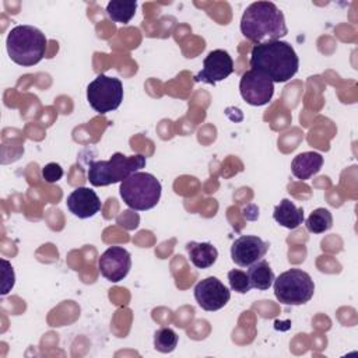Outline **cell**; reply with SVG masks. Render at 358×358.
<instances>
[{
  "label": "cell",
  "mask_w": 358,
  "mask_h": 358,
  "mask_svg": "<svg viewBox=\"0 0 358 358\" xmlns=\"http://www.w3.org/2000/svg\"><path fill=\"white\" fill-rule=\"evenodd\" d=\"M234 71V60L227 50H211L203 60V69L194 76V81L215 85Z\"/></svg>",
  "instance_id": "8fae6325"
},
{
  "label": "cell",
  "mask_w": 358,
  "mask_h": 358,
  "mask_svg": "<svg viewBox=\"0 0 358 358\" xmlns=\"http://www.w3.org/2000/svg\"><path fill=\"white\" fill-rule=\"evenodd\" d=\"M229 298L231 291L217 277H207L194 287V299L207 312L220 310L228 303Z\"/></svg>",
  "instance_id": "9c48e42d"
},
{
  "label": "cell",
  "mask_w": 358,
  "mask_h": 358,
  "mask_svg": "<svg viewBox=\"0 0 358 358\" xmlns=\"http://www.w3.org/2000/svg\"><path fill=\"white\" fill-rule=\"evenodd\" d=\"M66 204L69 211L81 220L94 217L101 210V200L98 194L92 189L84 186L74 189L67 196Z\"/></svg>",
  "instance_id": "4fadbf2b"
},
{
  "label": "cell",
  "mask_w": 358,
  "mask_h": 358,
  "mask_svg": "<svg viewBox=\"0 0 358 358\" xmlns=\"http://www.w3.org/2000/svg\"><path fill=\"white\" fill-rule=\"evenodd\" d=\"M306 229L313 234H323L333 227V217L327 208H316L313 210L305 221Z\"/></svg>",
  "instance_id": "d6986e66"
},
{
  "label": "cell",
  "mask_w": 358,
  "mask_h": 358,
  "mask_svg": "<svg viewBox=\"0 0 358 358\" xmlns=\"http://www.w3.org/2000/svg\"><path fill=\"white\" fill-rule=\"evenodd\" d=\"M323 165V157L315 151L301 152L294 157L291 162V172L295 178L301 180H308L316 175Z\"/></svg>",
  "instance_id": "5bb4252c"
},
{
  "label": "cell",
  "mask_w": 358,
  "mask_h": 358,
  "mask_svg": "<svg viewBox=\"0 0 358 358\" xmlns=\"http://www.w3.org/2000/svg\"><path fill=\"white\" fill-rule=\"evenodd\" d=\"M131 256L122 246L108 248L98 259V270L110 282L122 281L130 271Z\"/></svg>",
  "instance_id": "30bf717a"
},
{
  "label": "cell",
  "mask_w": 358,
  "mask_h": 358,
  "mask_svg": "<svg viewBox=\"0 0 358 358\" xmlns=\"http://www.w3.org/2000/svg\"><path fill=\"white\" fill-rule=\"evenodd\" d=\"M45 34L32 25H17L7 35L6 48L10 59L22 67L38 64L46 52Z\"/></svg>",
  "instance_id": "3957f363"
},
{
  "label": "cell",
  "mask_w": 358,
  "mask_h": 358,
  "mask_svg": "<svg viewBox=\"0 0 358 358\" xmlns=\"http://www.w3.org/2000/svg\"><path fill=\"white\" fill-rule=\"evenodd\" d=\"M137 3L134 0H112L106 6V14L113 22L127 24L136 14Z\"/></svg>",
  "instance_id": "ac0fdd59"
},
{
  "label": "cell",
  "mask_w": 358,
  "mask_h": 358,
  "mask_svg": "<svg viewBox=\"0 0 358 358\" xmlns=\"http://www.w3.org/2000/svg\"><path fill=\"white\" fill-rule=\"evenodd\" d=\"M1 275H3V281H1V291L0 294L1 295H7L11 288L14 287V282H15V275H14V270L11 267V264L6 260V259H1Z\"/></svg>",
  "instance_id": "7402d4cb"
},
{
  "label": "cell",
  "mask_w": 358,
  "mask_h": 358,
  "mask_svg": "<svg viewBox=\"0 0 358 358\" xmlns=\"http://www.w3.org/2000/svg\"><path fill=\"white\" fill-rule=\"evenodd\" d=\"M159 180L147 172H136L126 178L119 187L124 204L136 211L154 208L161 199Z\"/></svg>",
  "instance_id": "5b68a950"
},
{
  "label": "cell",
  "mask_w": 358,
  "mask_h": 358,
  "mask_svg": "<svg viewBox=\"0 0 358 358\" xmlns=\"http://www.w3.org/2000/svg\"><path fill=\"white\" fill-rule=\"evenodd\" d=\"M178 345V334L169 327H161L154 334V347L157 351L168 354Z\"/></svg>",
  "instance_id": "ffe728a7"
},
{
  "label": "cell",
  "mask_w": 358,
  "mask_h": 358,
  "mask_svg": "<svg viewBox=\"0 0 358 358\" xmlns=\"http://www.w3.org/2000/svg\"><path fill=\"white\" fill-rule=\"evenodd\" d=\"M249 64L273 83H285L296 74L299 59L288 42L271 41L252 48Z\"/></svg>",
  "instance_id": "6da1fadb"
},
{
  "label": "cell",
  "mask_w": 358,
  "mask_h": 358,
  "mask_svg": "<svg viewBox=\"0 0 358 358\" xmlns=\"http://www.w3.org/2000/svg\"><path fill=\"white\" fill-rule=\"evenodd\" d=\"M273 218L277 224H280L284 228L295 229L303 222V210L301 207H296L291 200L282 199L278 206H275Z\"/></svg>",
  "instance_id": "2e32d148"
},
{
  "label": "cell",
  "mask_w": 358,
  "mask_h": 358,
  "mask_svg": "<svg viewBox=\"0 0 358 358\" xmlns=\"http://www.w3.org/2000/svg\"><path fill=\"white\" fill-rule=\"evenodd\" d=\"M248 268H249L248 270V277H249L252 288L266 291L273 285L275 275H274L268 262L262 259V260L256 262L255 264L249 266Z\"/></svg>",
  "instance_id": "e0dca14e"
},
{
  "label": "cell",
  "mask_w": 358,
  "mask_h": 358,
  "mask_svg": "<svg viewBox=\"0 0 358 358\" xmlns=\"http://www.w3.org/2000/svg\"><path fill=\"white\" fill-rule=\"evenodd\" d=\"M239 91L246 103L252 106H263L268 103L274 95V83L250 69L242 74Z\"/></svg>",
  "instance_id": "ba28073f"
},
{
  "label": "cell",
  "mask_w": 358,
  "mask_h": 358,
  "mask_svg": "<svg viewBox=\"0 0 358 358\" xmlns=\"http://www.w3.org/2000/svg\"><path fill=\"white\" fill-rule=\"evenodd\" d=\"M87 101L99 115L117 109L123 101V85L116 77L96 76L87 87Z\"/></svg>",
  "instance_id": "52a82bcc"
},
{
  "label": "cell",
  "mask_w": 358,
  "mask_h": 358,
  "mask_svg": "<svg viewBox=\"0 0 358 358\" xmlns=\"http://www.w3.org/2000/svg\"><path fill=\"white\" fill-rule=\"evenodd\" d=\"M144 166L145 157L141 154L127 157L122 152H115L108 161H91L87 176L92 186H108L123 182Z\"/></svg>",
  "instance_id": "277c9868"
},
{
  "label": "cell",
  "mask_w": 358,
  "mask_h": 358,
  "mask_svg": "<svg viewBox=\"0 0 358 358\" xmlns=\"http://www.w3.org/2000/svg\"><path fill=\"white\" fill-rule=\"evenodd\" d=\"M186 250L192 264L197 268L211 267L218 257V250L210 242L190 241L186 243Z\"/></svg>",
  "instance_id": "9a60e30c"
},
{
  "label": "cell",
  "mask_w": 358,
  "mask_h": 358,
  "mask_svg": "<svg viewBox=\"0 0 358 358\" xmlns=\"http://www.w3.org/2000/svg\"><path fill=\"white\" fill-rule=\"evenodd\" d=\"M228 282H229L231 289L238 294H246L252 289L248 273L238 270V268L228 271Z\"/></svg>",
  "instance_id": "44dd1931"
},
{
  "label": "cell",
  "mask_w": 358,
  "mask_h": 358,
  "mask_svg": "<svg viewBox=\"0 0 358 358\" xmlns=\"http://www.w3.org/2000/svg\"><path fill=\"white\" fill-rule=\"evenodd\" d=\"M42 179L48 183H55L62 179L63 168L56 162H49L42 168Z\"/></svg>",
  "instance_id": "603a6c76"
},
{
  "label": "cell",
  "mask_w": 358,
  "mask_h": 358,
  "mask_svg": "<svg viewBox=\"0 0 358 358\" xmlns=\"http://www.w3.org/2000/svg\"><path fill=\"white\" fill-rule=\"evenodd\" d=\"M275 298L284 305H303L312 299L315 282L312 277L301 268H289L274 278Z\"/></svg>",
  "instance_id": "8992f818"
},
{
  "label": "cell",
  "mask_w": 358,
  "mask_h": 358,
  "mask_svg": "<svg viewBox=\"0 0 358 358\" xmlns=\"http://www.w3.org/2000/svg\"><path fill=\"white\" fill-rule=\"evenodd\" d=\"M268 250V243L256 235H242L231 246V259L239 267H249L262 260Z\"/></svg>",
  "instance_id": "7c38bea8"
},
{
  "label": "cell",
  "mask_w": 358,
  "mask_h": 358,
  "mask_svg": "<svg viewBox=\"0 0 358 358\" xmlns=\"http://www.w3.org/2000/svg\"><path fill=\"white\" fill-rule=\"evenodd\" d=\"M242 35L255 45L280 41L287 35L284 13L271 1H255L246 7L241 18Z\"/></svg>",
  "instance_id": "7a4b0ae2"
}]
</instances>
